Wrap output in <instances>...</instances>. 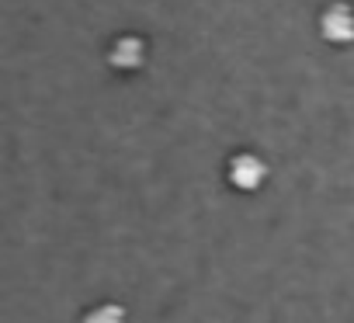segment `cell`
I'll use <instances>...</instances> for the list:
<instances>
[{"mask_svg":"<svg viewBox=\"0 0 354 323\" xmlns=\"http://www.w3.org/2000/svg\"><path fill=\"white\" fill-rule=\"evenodd\" d=\"M319 32L330 46H351L354 42V8L351 4H330L319 15Z\"/></svg>","mask_w":354,"mask_h":323,"instance_id":"cell-2","label":"cell"},{"mask_svg":"<svg viewBox=\"0 0 354 323\" xmlns=\"http://www.w3.org/2000/svg\"><path fill=\"white\" fill-rule=\"evenodd\" d=\"M108 63L115 70H139L146 63V42L139 35H118L108 49Z\"/></svg>","mask_w":354,"mask_h":323,"instance_id":"cell-3","label":"cell"},{"mask_svg":"<svg viewBox=\"0 0 354 323\" xmlns=\"http://www.w3.org/2000/svg\"><path fill=\"white\" fill-rule=\"evenodd\" d=\"M268 181V164L257 153H236L230 160V185L236 192H257Z\"/></svg>","mask_w":354,"mask_h":323,"instance_id":"cell-1","label":"cell"},{"mask_svg":"<svg viewBox=\"0 0 354 323\" xmlns=\"http://www.w3.org/2000/svg\"><path fill=\"white\" fill-rule=\"evenodd\" d=\"M84 323H129V313L118 302H97L87 309Z\"/></svg>","mask_w":354,"mask_h":323,"instance_id":"cell-4","label":"cell"}]
</instances>
